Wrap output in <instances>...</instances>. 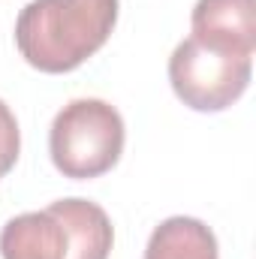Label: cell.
<instances>
[{"label":"cell","instance_id":"1","mask_svg":"<svg viewBox=\"0 0 256 259\" xmlns=\"http://www.w3.org/2000/svg\"><path fill=\"white\" fill-rule=\"evenodd\" d=\"M118 9V0H30L15 21V46L39 72H72L109 42Z\"/></svg>","mask_w":256,"mask_h":259},{"label":"cell","instance_id":"2","mask_svg":"<svg viewBox=\"0 0 256 259\" xmlns=\"http://www.w3.org/2000/svg\"><path fill=\"white\" fill-rule=\"evenodd\" d=\"M112 244L109 214L88 199H58L12 217L0 232L3 259H109Z\"/></svg>","mask_w":256,"mask_h":259},{"label":"cell","instance_id":"3","mask_svg":"<svg viewBox=\"0 0 256 259\" xmlns=\"http://www.w3.org/2000/svg\"><path fill=\"white\" fill-rule=\"evenodd\" d=\"M124 118L106 100H72L55 115L49 151L55 169L72 181H91L115 169L124 154Z\"/></svg>","mask_w":256,"mask_h":259},{"label":"cell","instance_id":"4","mask_svg":"<svg viewBox=\"0 0 256 259\" xmlns=\"http://www.w3.org/2000/svg\"><path fill=\"white\" fill-rule=\"evenodd\" d=\"M253 58L205 39L187 36L169 58V81L175 97L193 112H223L250 84Z\"/></svg>","mask_w":256,"mask_h":259},{"label":"cell","instance_id":"5","mask_svg":"<svg viewBox=\"0 0 256 259\" xmlns=\"http://www.w3.org/2000/svg\"><path fill=\"white\" fill-rule=\"evenodd\" d=\"M190 27L196 39L253 58L256 0H196Z\"/></svg>","mask_w":256,"mask_h":259},{"label":"cell","instance_id":"6","mask_svg":"<svg viewBox=\"0 0 256 259\" xmlns=\"http://www.w3.org/2000/svg\"><path fill=\"white\" fill-rule=\"evenodd\" d=\"M145 259H220L214 232L196 217L163 220L145 247Z\"/></svg>","mask_w":256,"mask_h":259},{"label":"cell","instance_id":"7","mask_svg":"<svg viewBox=\"0 0 256 259\" xmlns=\"http://www.w3.org/2000/svg\"><path fill=\"white\" fill-rule=\"evenodd\" d=\"M21 151V133H18V121L9 112V106L0 100V178L15 166Z\"/></svg>","mask_w":256,"mask_h":259}]
</instances>
